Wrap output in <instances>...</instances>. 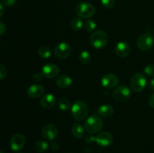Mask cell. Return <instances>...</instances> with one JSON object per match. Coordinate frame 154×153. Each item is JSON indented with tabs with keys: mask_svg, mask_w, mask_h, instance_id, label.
Returning <instances> with one entry per match:
<instances>
[{
	"mask_svg": "<svg viewBox=\"0 0 154 153\" xmlns=\"http://www.w3.org/2000/svg\"><path fill=\"white\" fill-rule=\"evenodd\" d=\"M86 130L90 134H97L103 128V121L98 115H92L86 120L84 123Z\"/></svg>",
	"mask_w": 154,
	"mask_h": 153,
	"instance_id": "cell-1",
	"label": "cell"
},
{
	"mask_svg": "<svg viewBox=\"0 0 154 153\" xmlns=\"http://www.w3.org/2000/svg\"><path fill=\"white\" fill-rule=\"evenodd\" d=\"M89 109L86 103L82 100H76L72 106V116L75 120L81 121L88 116Z\"/></svg>",
	"mask_w": 154,
	"mask_h": 153,
	"instance_id": "cell-2",
	"label": "cell"
},
{
	"mask_svg": "<svg viewBox=\"0 0 154 153\" xmlns=\"http://www.w3.org/2000/svg\"><path fill=\"white\" fill-rule=\"evenodd\" d=\"M90 41L92 46L96 49L105 48L108 42V34L102 30L95 31L90 35Z\"/></svg>",
	"mask_w": 154,
	"mask_h": 153,
	"instance_id": "cell-3",
	"label": "cell"
},
{
	"mask_svg": "<svg viewBox=\"0 0 154 153\" xmlns=\"http://www.w3.org/2000/svg\"><path fill=\"white\" fill-rule=\"evenodd\" d=\"M95 8L91 3L87 2H80L75 8V14L77 16L80 18L87 19L90 18L94 15Z\"/></svg>",
	"mask_w": 154,
	"mask_h": 153,
	"instance_id": "cell-4",
	"label": "cell"
},
{
	"mask_svg": "<svg viewBox=\"0 0 154 153\" xmlns=\"http://www.w3.org/2000/svg\"><path fill=\"white\" fill-rule=\"evenodd\" d=\"M147 85V79L141 73L135 74L130 80V87L135 92H142Z\"/></svg>",
	"mask_w": 154,
	"mask_h": 153,
	"instance_id": "cell-5",
	"label": "cell"
},
{
	"mask_svg": "<svg viewBox=\"0 0 154 153\" xmlns=\"http://www.w3.org/2000/svg\"><path fill=\"white\" fill-rule=\"evenodd\" d=\"M154 40L153 36L149 33H145L138 38L136 45L140 50L147 51L151 49L153 46Z\"/></svg>",
	"mask_w": 154,
	"mask_h": 153,
	"instance_id": "cell-6",
	"label": "cell"
},
{
	"mask_svg": "<svg viewBox=\"0 0 154 153\" xmlns=\"http://www.w3.org/2000/svg\"><path fill=\"white\" fill-rule=\"evenodd\" d=\"M72 47L70 44L66 42H61L56 46L54 49V56L58 59H65L70 56Z\"/></svg>",
	"mask_w": 154,
	"mask_h": 153,
	"instance_id": "cell-7",
	"label": "cell"
},
{
	"mask_svg": "<svg viewBox=\"0 0 154 153\" xmlns=\"http://www.w3.org/2000/svg\"><path fill=\"white\" fill-rule=\"evenodd\" d=\"M113 97L117 101L125 102L130 98L131 91L126 86H120L114 90Z\"/></svg>",
	"mask_w": 154,
	"mask_h": 153,
	"instance_id": "cell-8",
	"label": "cell"
},
{
	"mask_svg": "<svg viewBox=\"0 0 154 153\" xmlns=\"http://www.w3.org/2000/svg\"><path fill=\"white\" fill-rule=\"evenodd\" d=\"M42 73L45 78L54 79L57 77L60 74V68L57 64L49 63V64H46L42 68Z\"/></svg>",
	"mask_w": 154,
	"mask_h": 153,
	"instance_id": "cell-9",
	"label": "cell"
},
{
	"mask_svg": "<svg viewBox=\"0 0 154 153\" xmlns=\"http://www.w3.org/2000/svg\"><path fill=\"white\" fill-rule=\"evenodd\" d=\"M59 130L57 126L53 124H48L43 127L42 130V134L45 140H54L58 136Z\"/></svg>",
	"mask_w": 154,
	"mask_h": 153,
	"instance_id": "cell-10",
	"label": "cell"
},
{
	"mask_svg": "<svg viewBox=\"0 0 154 153\" xmlns=\"http://www.w3.org/2000/svg\"><path fill=\"white\" fill-rule=\"evenodd\" d=\"M26 139L25 136L20 134H16L13 135L11 138L10 140V146L13 151L18 152L23 148L25 146Z\"/></svg>",
	"mask_w": 154,
	"mask_h": 153,
	"instance_id": "cell-11",
	"label": "cell"
},
{
	"mask_svg": "<svg viewBox=\"0 0 154 153\" xmlns=\"http://www.w3.org/2000/svg\"><path fill=\"white\" fill-rule=\"evenodd\" d=\"M113 140H114V138H113L112 134L107 131L100 132L95 137V141L100 146H108L112 143Z\"/></svg>",
	"mask_w": 154,
	"mask_h": 153,
	"instance_id": "cell-12",
	"label": "cell"
},
{
	"mask_svg": "<svg viewBox=\"0 0 154 153\" xmlns=\"http://www.w3.org/2000/svg\"><path fill=\"white\" fill-rule=\"evenodd\" d=\"M119 79L117 75L114 74H107L102 76L101 80V83L102 86L105 88H115L118 85Z\"/></svg>",
	"mask_w": 154,
	"mask_h": 153,
	"instance_id": "cell-13",
	"label": "cell"
},
{
	"mask_svg": "<svg viewBox=\"0 0 154 153\" xmlns=\"http://www.w3.org/2000/svg\"><path fill=\"white\" fill-rule=\"evenodd\" d=\"M115 52L120 58H126L130 54L131 47L129 44L126 42L120 41L116 45Z\"/></svg>",
	"mask_w": 154,
	"mask_h": 153,
	"instance_id": "cell-14",
	"label": "cell"
},
{
	"mask_svg": "<svg viewBox=\"0 0 154 153\" xmlns=\"http://www.w3.org/2000/svg\"><path fill=\"white\" fill-rule=\"evenodd\" d=\"M45 93V88L40 84H33L30 86L27 90V94L32 98H38Z\"/></svg>",
	"mask_w": 154,
	"mask_h": 153,
	"instance_id": "cell-15",
	"label": "cell"
},
{
	"mask_svg": "<svg viewBox=\"0 0 154 153\" xmlns=\"http://www.w3.org/2000/svg\"><path fill=\"white\" fill-rule=\"evenodd\" d=\"M56 98L54 94L48 93V94H43L40 100V104L45 109H51L55 105Z\"/></svg>",
	"mask_w": 154,
	"mask_h": 153,
	"instance_id": "cell-16",
	"label": "cell"
},
{
	"mask_svg": "<svg viewBox=\"0 0 154 153\" xmlns=\"http://www.w3.org/2000/svg\"><path fill=\"white\" fill-rule=\"evenodd\" d=\"M57 86L61 88H68L72 83V80L68 75H61L56 80Z\"/></svg>",
	"mask_w": 154,
	"mask_h": 153,
	"instance_id": "cell-17",
	"label": "cell"
},
{
	"mask_svg": "<svg viewBox=\"0 0 154 153\" xmlns=\"http://www.w3.org/2000/svg\"><path fill=\"white\" fill-rule=\"evenodd\" d=\"M114 108L110 104H103L101 105L98 109V113L99 116L105 118L111 117L114 114Z\"/></svg>",
	"mask_w": 154,
	"mask_h": 153,
	"instance_id": "cell-18",
	"label": "cell"
},
{
	"mask_svg": "<svg viewBox=\"0 0 154 153\" xmlns=\"http://www.w3.org/2000/svg\"><path fill=\"white\" fill-rule=\"evenodd\" d=\"M84 130H85V128H84V126L81 125L80 123H75L72 128V134L75 137L78 138V139H81L84 136V133H85Z\"/></svg>",
	"mask_w": 154,
	"mask_h": 153,
	"instance_id": "cell-19",
	"label": "cell"
},
{
	"mask_svg": "<svg viewBox=\"0 0 154 153\" xmlns=\"http://www.w3.org/2000/svg\"><path fill=\"white\" fill-rule=\"evenodd\" d=\"M84 26L82 20L80 17H75L71 21L70 27L73 31H79Z\"/></svg>",
	"mask_w": 154,
	"mask_h": 153,
	"instance_id": "cell-20",
	"label": "cell"
},
{
	"mask_svg": "<svg viewBox=\"0 0 154 153\" xmlns=\"http://www.w3.org/2000/svg\"><path fill=\"white\" fill-rule=\"evenodd\" d=\"M79 60L81 64H87L91 61V55L87 50H83L79 54Z\"/></svg>",
	"mask_w": 154,
	"mask_h": 153,
	"instance_id": "cell-21",
	"label": "cell"
},
{
	"mask_svg": "<svg viewBox=\"0 0 154 153\" xmlns=\"http://www.w3.org/2000/svg\"><path fill=\"white\" fill-rule=\"evenodd\" d=\"M35 150L38 153H42L45 152V151H47L48 148V143L46 141L44 140H39L38 142H35Z\"/></svg>",
	"mask_w": 154,
	"mask_h": 153,
	"instance_id": "cell-22",
	"label": "cell"
},
{
	"mask_svg": "<svg viewBox=\"0 0 154 153\" xmlns=\"http://www.w3.org/2000/svg\"><path fill=\"white\" fill-rule=\"evenodd\" d=\"M38 55L43 59L49 58L51 56V50L48 46H41L38 49Z\"/></svg>",
	"mask_w": 154,
	"mask_h": 153,
	"instance_id": "cell-23",
	"label": "cell"
},
{
	"mask_svg": "<svg viewBox=\"0 0 154 153\" xmlns=\"http://www.w3.org/2000/svg\"><path fill=\"white\" fill-rule=\"evenodd\" d=\"M58 106L62 110H68L71 108V103L68 99L62 98L58 100Z\"/></svg>",
	"mask_w": 154,
	"mask_h": 153,
	"instance_id": "cell-24",
	"label": "cell"
},
{
	"mask_svg": "<svg viewBox=\"0 0 154 153\" xmlns=\"http://www.w3.org/2000/svg\"><path fill=\"white\" fill-rule=\"evenodd\" d=\"M84 27L86 31L88 32H92L96 28V22L93 20L89 19L84 22Z\"/></svg>",
	"mask_w": 154,
	"mask_h": 153,
	"instance_id": "cell-25",
	"label": "cell"
},
{
	"mask_svg": "<svg viewBox=\"0 0 154 153\" xmlns=\"http://www.w3.org/2000/svg\"><path fill=\"white\" fill-rule=\"evenodd\" d=\"M144 72L147 76H154V64H149L145 66Z\"/></svg>",
	"mask_w": 154,
	"mask_h": 153,
	"instance_id": "cell-26",
	"label": "cell"
},
{
	"mask_svg": "<svg viewBox=\"0 0 154 153\" xmlns=\"http://www.w3.org/2000/svg\"><path fill=\"white\" fill-rule=\"evenodd\" d=\"M102 6L107 9H110L114 5V0H101Z\"/></svg>",
	"mask_w": 154,
	"mask_h": 153,
	"instance_id": "cell-27",
	"label": "cell"
},
{
	"mask_svg": "<svg viewBox=\"0 0 154 153\" xmlns=\"http://www.w3.org/2000/svg\"><path fill=\"white\" fill-rule=\"evenodd\" d=\"M7 75V70L3 64H0V80L4 79Z\"/></svg>",
	"mask_w": 154,
	"mask_h": 153,
	"instance_id": "cell-28",
	"label": "cell"
},
{
	"mask_svg": "<svg viewBox=\"0 0 154 153\" xmlns=\"http://www.w3.org/2000/svg\"><path fill=\"white\" fill-rule=\"evenodd\" d=\"M3 4L7 7H12L16 4L17 0H1Z\"/></svg>",
	"mask_w": 154,
	"mask_h": 153,
	"instance_id": "cell-29",
	"label": "cell"
},
{
	"mask_svg": "<svg viewBox=\"0 0 154 153\" xmlns=\"http://www.w3.org/2000/svg\"><path fill=\"white\" fill-rule=\"evenodd\" d=\"M43 74L42 73H35L32 76V80L35 81V82H39L42 80L43 78Z\"/></svg>",
	"mask_w": 154,
	"mask_h": 153,
	"instance_id": "cell-30",
	"label": "cell"
},
{
	"mask_svg": "<svg viewBox=\"0 0 154 153\" xmlns=\"http://www.w3.org/2000/svg\"><path fill=\"white\" fill-rule=\"evenodd\" d=\"M6 30V26L5 23L2 21H0V35L3 34Z\"/></svg>",
	"mask_w": 154,
	"mask_h": 153,
	"instance_id": "cell-31",
	"label": "cell"
},
{
	"mask_svg": "<svg viewBox=\"0 0 154 153\" xmlns=\"http://www.w3.org/2000/svg\"><path fill=\"white\" fill-rule=\"evenodd\" d=\"M60 144L59 143V142H57V141H54V142L52 143L53 149H54V150L58 149V148H60Z\"/></svg>",
	"mask_w": 154,
	"mask_h": 153,
	"instance_id": "cell-32",
	"label": "cell"
},
{
	"mask_svg": "<svg viewBox=\"0 0 154 153\" xmlns=\"http://www.w3.org/2000/svg\"><path fill=\"white\" fill-rule=\"evenodd\" d=\"M149 104L152 108H154V93L150 97L149 99Z\"/></svg>",
	"mask_w": 154,
	"mask_h": 153,
	"instance_id": "cell-33",
	"label": "cell"
},
{
	"mask_svg": "<svg viewBox=\"0 0 154 153\" xmlns=\"http://www.w3.org/2000/svg\"><path fill=\"white\" fill-rule=\"evenodd\" d=\"M4 11H5L4 7H3L2 4L0 3V18H1L2 16H3V14H4Z\"/></svg>",
	"mask_w": 154,
	"mask_h": 153,
	"instance_id": "cell-34",
	"label": "cell"
},
{
	"mask_svg": "<svg viewBox=\"0 0 154 153\" xmlns=\"http://www.w3.org/2000/svg\"><path fill=\"white\" fill-rule=\"evenodd\" d=\"M150 88H151L152 90H153V91H154V78H153V79L150 80Z\"/></svg>",
	"mask_w": 154,
	"mask_h": 153,
	"instance_id": "cell-35",
	"label": "cell"
},
{
	"mask_svg": "<svg viewBox=\"0 0 154 153\" xmlns=\"http://www.w3.org/2000/svg\"><path fill=\"white\" fill-rule=\"evenodd\" d=\"M17 153H23V152H20V151H18V152H17Z\"/></svg>",
	"mask_w": 154,
	"mask_h": 153,
	"instance_id": "cell-36",
	"label": "cell"
},
{
	"mask_svg": "<svg viewBox=\"0 0 154 153\" xmlns=\"http://www.w3.org/2000/svg\"><path fill=\"white\" fill-rule=\"evenodd\" d=\"M0 153H4V152H3L2 151V150H0Z\"/></svg>",
	"mask_w": 154,
	"mask_h": 153,
	"instance_id": "cell-37",
	"label": "cell"
},
{
	"mask_svg": "<svg viewBox=\"0 0 154 153\" xmlns=\"http://www.w3.org/2000/svg\"><path fill=\"white\" fill-rule=\"evenodd\" d=\"M153 36H154V31H153Z\"/></svg>",
	"mask_w": 154,
	"mask_h": 153,
	"instance_id": "cell-38",
	"label": "cell"
}]
</instances>
